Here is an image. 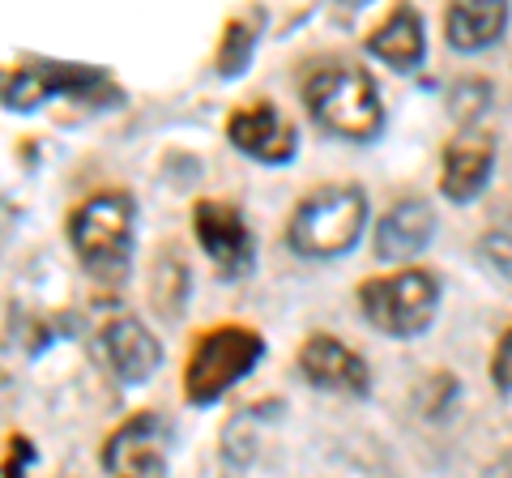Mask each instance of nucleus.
I'll list each match as a JSON object with an SVG mask.
<instances>
[{
  "label": "nucleus",
  "instance_id": "nucleus-1",
  "mask_svg": "<svg viewBox=\"0 0 512 478\" xmlns=\"http://www.w3.org/2000/svg\"><path fill=\"white\" fill-rule=\"evenodd\" d=\"M367 227V193L359 184H320L299 197L286 222V244L308 261L342 257L359 244Z\"/></svg>",
  "mask_w": 512,
  "mask_h": 478
},
{
  "label": "nucleus",
  "instance_id": "nucleus-2",
  "mask_svg": "<svg viewBox=\"0 0 512 478\" xmlns=\"http://www.w3.org/2000/svg\"><path fill=\"white\" fill-rule=\"evenodd\" d=\"M133 231H137V205L120 188L86 197L69 218V244L77 261L99 282H124L128 261H133Z\"/></svg>",
  "mask_w": 512,
  "mask_h": 478
},
{
  "label": "nucleus",
  "instance_id": "nucleus-3",
  "mask_svg": "<svg viewBox=\"0 0 512 478\" xmlns=\"http://www.w3.org/2000/svg\"><path fill=\"white\" fill-rule=\"evenodd\" d=\"M303 107L329 137L372 141L384 129V103L376 82L355 65H325L303 82Z\"/></svg>",
  "mask_w": 512,
  "mask_h": 478
},
{
  "label": "nucleus",
  "instance_id": "nucleus-4",
  "mask_svg": "<svg viewBox=\"0 0 512 478\" xmlns=\"http://www.w3.org/2000/svg\"><path fill=\"white\" fill-rule=\"evenodd\" d=\"M265 359V338L248 325H218L201 333L184 363V397L192 406H210L235 389Z\"/></svg>",
  "mask_w": 512,
  "mask_h": 478
},
{
  "label": "nucleus",
  "instance_id": "nucleus-5",
  "mask_svg": "<svg viewBox=\"0 0 512 478\" xmlns=\"http://www.w3.org/2000/svg\"><path fill=\"white\" fill-rule=\"evenodd\" d=\"M359 308L372 329L389 333V338H414L440 308V282L427 269H397V274L367 278L359 286Z\"/></svg>",
  "mask_w": 512,
  "mask_h": 478
},
{
  "label": "nucleus",
  "instance_id": "nucleus-6",
  "mask_svg": "<svg viewBox=\"0 0 512 478\" xmlns=\"http://www.w3.org/2000/svg\"><path fill=\"white\" fill-rule=\"evenodd\" d=\"M192 235L205 248V257L227 282H244L256 269V239L244 214L227 201H197L192 205Z\"/></svg>",
  "mask_w": 512,
  "mask_h": 478
},
{
  "label": "nucleus",
  "instance_id": "nucleus-7",
  "mask_svg": "<svg viewBox=\"0 0 512 478\" xmlns=\"http://www.w3.org/2000/svg\"><path fill=\"white\" fill-rule=\"evenodd\" d=\"M167 444L171 427L158 410L133 414L120 432L103 444V470L111 478H163L167 474Z\"/></svg>",
  "mask_w": 512,
  "mask_h": 478
},
{
  "label": "nucleus",
  "instance_id": "nucleus-8",
  "mask_svg": "<svg viewBox=\"0 0 512 478\" xmlns=\"http://www.w3.org/2000/svg\"><path fill=\"white\" fill-rule=\"evenodd\" d=\"M227 141L239 154L256 158V163H269V167H282V163H291V158L299 154L295 124L286 120L274 103H248V107L231 111Z\"/></svg>",
  "mask_w": 512,
  "mask_h": 478
},
{
  "label": "nucleus",
  "instance_id": "nucleus-9",
  "mask_svg": "<svg viewBox=\"0 0 512 478\" xmlns=\"http://www.w3.org/2000/svg\"><path fill=\"white\" fill-rule=\"evenodd\" d=\"M90 86H103V69L60 65V60H30V65H18L9 73L5 107L9 111H35L47 99H60V94H82Z\"/></svg>",
  "mask_w": 512,
  "mask_h": 478
},
{
  "label": "nucleus",
  "instance_id": "nucleus-10",
  "mask_svg": "<svg viewBox=\"0 0 512 478\" xmlns=\"http://www.w3.org/2000/svg\"><path fill=\"white\" fill-rule=\"evenodd\" d=\"M99 359L107 363V372L120 380V385H146V380L163 368V346H158L154 333L133 321V316H116L107 321L99 333Z\"/></svg>",
  "mask_w": 512,
  "mask_h": 478
},
{
  "label": "nucleus",
  "instance_id": "nucleus-11",
  "mask_svg": "<svg viewBox=\"0 0 512 478\" xmlns=\"http://www.w3.org/2000/svg\"><path fill=\"white\" fill-rule=\"evenodd\" d=\"M299 376L308 380L312 389H325V393H350V397H363L367 389V363L350 350L346 342L329 338V333H312L299 350Z\"/></svg>",
  "mask_w": 512,
  "mask_h": 478
},
{
  "label": "nucleus",
  "instance_id": "nucleus-12",
  "mask_svg": "<svg viewBox=\"0 0 512 478\" xmlns=\"http://www.w3.org/2000/svg\"><path fill=\"white\" fill-rule=\"evenodd\" d=\"M495 167V137L461 129L453 141L444 146V163H440V193L448 201L466 205L487 188Z\"/></svg>",
  "mask_w": 512,
  "mask_h": 478
},
{
  "label": "nucleus",
  "instance_id": "nucleus-13",
  "mask_svg": "<svg viewBox=\"0 0 512 478\" xmlns=\"http://www.w3.org/2000/svg\"><path fill=\"white\" fill-rule=\"evenodd\" d=\"M436 239V210L419 197H402L376 222V257L380 261H414Z\"/></svg>",
  "mask_w": 512,
  "mask_h": 478
},
{
  "label": "nucleus",
  "instance_id": "nucleus-14",
  "mask_svg": "<svg viewBox=\"0 0 512 478\" xmlns=\"http://www.w3.org/2000/svg\"><path fill=\"white\" fill-rule=\"evenodd\" d=\"M367 52L376 60H384L389 69L397 73H414L423 65L427 56V30H423V18L414 5H402L384 18L372 35H367Z\"/></svg>",
  "mask_w": 512,
  "mask_h": 478
},
{
  "label": "nucleus",
  "instance_id": "nucleus-15",
  "mask_svg": "<svg viewBox=\"0 0 512 478\" xmlns=\"http://www.w3.org/2000/svg\"><path fill=\"white\" fill-rule=\"evenodd\" d=\"M508 26V5L504 0H457L444 18V35L453 52H483Z\"/></svg>",
  "mask_w": 512,
  "mask_h": 478
},
{
  "label": "nucleus",
  "instance_id": "nucleus-16",
  "mask_svg": "<svg viewBox=\"0 0 512 478\" xmlns=\"http://www.w3.org/2000/svg\"><path fill=\"white\" fill-rule=\"evenodd\" d=\"M256 35H261V13H244L231 18L218 43V77H239L248 69V60L256 52Z\"/></svg>",
  "mask_w": 512,
  "mask_h": 478
},
{
  "label": "nucleus",
  "instance_id": "nucleus-17",
  "mask_svg": "<svg viewBox=\"0 0 512 478\" xmlns=\"http://www.w3.org/2000/svg\"><path fill=\"white\" fill-rule=\"evenodd\" d=\"M491 380L504 393H512V329H504V338H500V346H495V355H491Z\"/></svg>",
  "mask_w": 512,
  "mask_h": 478
},
{
  "label": "nucleus",
  "instance_id": "nucleus-18",
  "mask_svg": "<svg viewBox=\"0 0 512 478\" xmlns=\"http://www.w3.org/2000/svg\"><path fill=\"white\" fill-rule=\"evenodd\" d=\"M483 257L491 261V269H500V274L512 282V235H487Z\"/></svg>",
  "mask_w": 512,
  "mask_h": 478
},
{
  "label": "nucleus",
  "instance_id": "nucleus-19",
  "mask_svg": "<svg viewBox=\"0 0 512 478\" xmlns=\"http://www.w3.org/2000/svg\"><path fill=\"white\" fill-rule=\"evenodd\" d=\"M30 453V444L26 440H18L13 436L9 440V461H5V478H22V466H18V457H26Z\"/></svg>",
  "mask_w": 512,
  "mask_h": 478
}]
</instances>
